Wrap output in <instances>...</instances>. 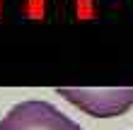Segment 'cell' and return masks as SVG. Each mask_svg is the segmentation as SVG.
Returning a JSON list of instances; mask_svg holds the SVG:
<instances>
[{
	"mask_svg": "<svg viewBox=\"0 0 133 130\" xmlns=\"http://www.w3.org/2000/svg\"><path fill=\"white\" fill-rule=\"evenodd\" d=\"M0 130H82L75 120L61 113L49 101H22L15 104L0 120Z\"/></svg>",
	"mask_w": 133,
	"mask_h": 130,
	"instance_id": "7a4b0ae2",
	"label": "cell"
},
{
	"mask_svg": "<svg viewBox=\"0 0 133 130\" xmlns=\"http://www.w3.org/2000/svg\"><path fill=\"white\" fill-rule=\"evenodd\" d=\"M56 91L97 118L121 116L133 106V87H58Z\"/></svg>",
	"mask_w": 133,
	"mask_h": 130,
	"instance_id": "6da1fadb",
	"label": "cell"
}]
</instances>
